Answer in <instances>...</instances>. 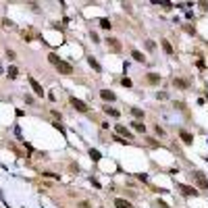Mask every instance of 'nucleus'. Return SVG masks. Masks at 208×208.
<instances>
[{
    "instance_id": "1",
    "label": "nucleus",
    "mask_w": 208,
    "mask_h": 208,
    "mask_svg": "<svg viewBox=\"0 0 208 208\" xmlns=\"http://www.w3.org/2000/svg\"><path fill=\"white\" fill-rule=\"evenodd\" d=\"M54 67H56L58 73H62V75H71V73H73V67H71L69 62H65V61H58Z\"/></svg>"
},
{
    "instance_id": "2",
    "label": "nucleus",
    "mask_w": 208,
    "mask_h": 208,
    "mask_svg": "<svg viewBox=\"0 0 208 208\" xmlns=\"http://www.w3.org/2000/svg\"><path fill=\"white\" fill-rule=\"evenodd\" d=\"M71 104H73V108H77L79 112H88L90 111V106L83 102V100H79V98H71Z\"/></svg>"
},
{
    "instance_id": "3",
    "label": "nucleus",
    "mask_w": 208,
    "mask_h": 208,
    "mask_svg": "<svg viewBox=\"0 0 208 208\" xmlns=\"http://www.w3.org/2000/svg\"><path fill=\"white\" fill-rule=\"evenodd\" d=\"M179 189H181V194L187 196V198H189V196H192V198H198V194H200L198 189H194V187H189V185H179Z\"/></svg>"
},
{
    "instance_id": "4",
    "label": "nucleus",
    "mask_w": 208,
    "mask_h": 208,
    "mask_svg": "<svg viewBox=\"0 0 208 208\" xmlns=\"http://www.w3.org/2000/svg\"><path fill=\"white\" fill-rule=\"evenodd\" d=\"M194 177L198 179V187H200V189H208V181H206V177H204V173L196 171V173H194Z\"/></svg>"
},
{
    "instance_id": "5",
    "label": "nucleus",
    "mask_w": 208,
    "mask_h": 208,
    "mask_svg": "<svg viewBox=\"0 0 208 208\" xmlns=\"http://www.w3.org/2000/svg\"><path fill=\"white\" fill-rule=\"evenodd\" d=\"M100 98L106 100V102H115V100H117L115 92H111V90H102V92H100Z\"/></svg>"
},
{
    "instance_id": "6",
    "label": "nucleus",
    "mask_w": 208,
    "mask_h": 208,
    "mask_svg": "<svg viewBox=\"0 0 208 208\" xmlns=\"http://www.w3.org/2000/svg\"><path fill=\"white\" fill-rule=\"evenodd\" d=\"M29 83H31V88H34V92H35V94H38L40 98H44V90H42V85H40L38 81H35L34 77H29Z\"/></svg>"
},
{
    "instance_id": "7",
    "label": "nucleus",
    "mask_w": 208,
    "mask_h": 208,
    "mask_svg": "<svg viewBox=\"0 0 208 208\" xmlns=\"http://www.w3.org/2000/svg\"><path fill=\"white\" fill-rule=\"evenodd\" d=\"M179 138L183 139V144H187V146H192V142H194V135L189 131H179Z\"/></svg>"
},
{
    "instance_id": "8",
    "label": "nucleus",
    "mask_w": 208,
    "mask_h": 208,
    "mask_svg": "<svg viewBox=\"0 0 208 208\" xmlns=\"http://www.w3.org/2000/svg\"><path fill=\"white\" fill-rule=\"evenodd\" d=\"M115 206L117 208H133V204H129V202L123 200V198H115Z\"/></svg>"
},
{
    "instance_id": "9",
    "label": "nucleus",
    "mask_w": 208,
    "mask_h": 208,
    "mask_svg": "<svg viewBox=\"0 0 208 208\" xmlns=\"http://www.w3.org/2000/svg\"><path fill=\"white\" fill-rule=\"evenodd\" d=\"M146 81L152 83V85H156V83L160 81V75H158V73H148V75H146Z\"/></svg>"
},
{
    "instance_id": "10",
    "label": "nucleus",
    "mask_w": 208,
    "mask_h": 208,
    "mask_svg": "<svg viewBox=\"0 0 208 208\" xmlns=\"http://www.w3.org/2000/svg\"><path fill=\"white\" fill-rule=\"evenodd\" d=\"M106 44H108V46H112V50H121V42L115 40V38H106Z\"/></svg>"
},
{
    "instance_id": "11",
    "label": "nucleus",
    "mask_w": 208,
    "mask_h": 208,
    "mask_svg": "<svg viewBox=\"0 0 208 208\" xmlns=\"http://www.w3.org/2000/svg\"><path fill=\"white\" fill-rule=\"evenodd\" d=\"M117 133L125 135V138H131V131H127V127H123V125H117Z\"/></svg>"
},
{
    "instance_id": "12",
    "label": "nucleus",
    "mask_w": 208,
    "mask_h": 208,
    "mask_svg": "<svg viewBox=\"0 0 208 208\" xmlns=\"http://www.w3.org/2000/svg\"><path fill=\"white\" fill-rule=\"evenodd\" d=\"M175 85H177V88H181V90H187V88H189V83L185 81V79H179V77H177V79H175Z\"/></svg>"
},
{
    "instance_id": "13",
    "label": "nucleus",
    "mask_w": 208,
    "mask_h": 208,
    "mask_svg": "<svg viewBox=\"0 0 208 208\" xmlns=\"http://www.w3.org/2000/svg\"><path fill=\"white\" fill-rule=\"evenodd\" d=\"M131 56H133V58H135V61H138V62H144V61H146V56L142 54L139 50H131Z\"/></svg>"
},
{
    "instance_id": "14",
    "label": "nucleus",
    "mask_w": 208,
    "mask_h": 208,
    "mask_svg": "<svg viewBox=\"0 0 208 208\" xmlns=\"http://www.w3.org/2000/svg\"><path fill=\"white\" fill-rule=\"evenodd\" d=\"M162 48H165L166 54H173V46H171V42L169 40H162Z\"/></svg>"
},
{
    "instance_id": "15",
    "label": "nucleus",
    "mask_w": 208,
    "mask_h": 208,
    "mask_svg": "<svg viewBox=\"0 0 208 208\" xmlns=\"http://www.w3.org/2000/svg\"><path fill=\"white\" fill-rule=\"evenodd\" d=\"M88 62H90L92 67H94V71H98V73H100V71H102V67H100V65H98V61H96V58H92V56H90V58H88Z\"/></svg>"
},
{
    "instance_id": "16",
    "label": "nucleus",
    "mask_w": 208,
    "mask_h": 208,
    "mask_svg": "<svg viewBox=\"0 0 208 208\" xmlns=\"http://www.w3.org/2000/svg\"><path fill=\"white\" fill-rule=\"evenodd\" d=\"M100 27L106 29V31H111V21L108 19H100Z\"/></svg>"
},
{
    "instance_id": "17",
    "label": "nucleus",
    "mask_w": 208,
    "mask_h": 208,
    "mask_svg": "<svg viewBox=\"0 0 208 208\" xmlns=\"http://www.w3.org/2000/svg\"><path fill=\"white\" fill-rule=\"evenodd\" d=\"M104 112H106V115H111V117H121V115H119V111H115V108H108V106L104 108Z\"/></svg>"
},
{
    "instance_id": "18",
    "label": "nucleus",
    "mask_w": 208,
    "mask_h": 208,
    "mask_svg": "<svg viewBox=\"0 0 208 208\" xmlns=\"http://www.w3.org/2000/svg\"><path fill=\"white\" fill-rule=\"evenodd\" d=\"M131 115L135 119H142V117H144V111H139V108H131Z\"/></svg>"
},
{
    "instance_id": "19",
    "label": "nucleus",
    "mask_w": 208,
    "mask_h": 208,
    "mask_svg": "<svg viewBox=\"0 0 208 208\" xmlns=\"http://www.w3.org/2000/svg\"><path fill=\"white\" fill-rule=\"evenodd\" d=\"M121 85H123V88H131L133 83H131V79H129V77H123V79H121Z\"/></svg>"
},
{
    "instance_id": "20",
    "label": "nucleus",
    "mask_w": 208,
    "mask_h": 208,
    "mask_svg": "<svg viewBox=\"0 0 208 208\" xmlns=\"http://www.w3.org/2000/svg\"><path fill=\"white\" fill-rule=\"evenodd\" d=\"M133 129H135V131H146L144 123H139V121H135V123H133Z\"/></svg>"
},
{
    "instance_id": "21",
    "label": "nucleus",
    "mask_w": 208,
    "mask_h": 208,
    "mask_svg": "<svg viewBox=\"0 0 208 208\" xmlns=\"http://www.w3.org/2000/svg\"><path fill=\"white\" fill-rule=\"evenodd\" d=\"M146 142H148V146H152V148H160V144L156 142V139H152V138H148Z\"/></svg>"
},
{
    "instance_id": "22",
    "label": "nucleus",
    "mask_w": 208,
    "mask_h": 208,
    "mask_svg": "<svg viewBox=\"0 0 208 208\" xmlns=\"http://www.w3.org/2000/svg\"><path fill=\"white\" fill-rule=\"evenodd\" d=\"M48 61L52 62V65H56V62L61 61V58H58V56H56V54H48Z\"/></svg>"
},
{
    "instance_id": "23",
    "label": "nucleus",
    "mask_w": 208,
    "mask_h": 208,
    "mask_svg": "<svg viewBox=\"0 0 208 208\" xmlns=\"http://www.w3.org/2000/svg\"><path fill=\"white\" fill-rule=\"evenodd\" d=\"M90 156L94 160H100V152H98V150H90Z\"/></svg>"
},
{
    "instance_id": "24",
    "label": "nucleus",
    "mask_w": 208,
    "mask_h": 208,
    "mask_svg": "<svg viewBox=\"0 0 208 208\" xmlns=\"http://www.w3.org/2000/svg\"><path fill=\"white\" fill-rule=\"evenodd\" d=\"M8 75L15 79V77H17V69H15V67H8Z\"/></svg>"
},
{
    "instance_id": "25",
    "label": "nucleus",
    "mask_w": 208,
    "mask_h": 208,
    "mask_svg": "<svg viewBox=\"0 0 208 208\" xmlns=\"http://www.w3.org/2000/svg\"><path fill=\"white\" fill-rule=\"evenodd\" d=\"M146 46H148V50H154V48H156V44H154L152 40H148V42H146Z\"/></svg>"
},
{
    "instance_id": "26",
    "label": "nucleus",
    "mask_w": 208,
    "mask_h": 208,
    "mask_svg": "<svg viewBox=\"0 0 208 208\" xmlns=\"http://www.w3.org/2000/svg\"><path fill=\"white\" fill-rule=\"evenodd\" d=\"M90 35H92V40H94V42H100V38H98V34H94V31H92Z\"/></svg>"
}]
</instances>
